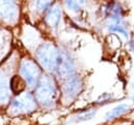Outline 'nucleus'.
I'll return each mask as SVG.
<instances>
[{"label":"nucleus","mask_w":134,"mask_h":125,"mask_svg":"<svg viewBox=\"0 0 134 125\" xmlns=\"http://www.w3.org/2000/svg\"><path fill=\"white\" fill-rule=\"evenodd\" d=\"M37 58L39 62L48 70L55 71L60 51L51 43H43L37 49Z\"/></svg>","instance_id":"nucleus-1"},{"label":"nucleus","mask_w":134,"mask_h":125,"mask_svg":"<svg viewBox=\"0 0 134 125\" xmlns=\"http://www.w3.org/2000/svg\"><path fill=\"white\" fill-rule=\"evenodd\" d=\"M55 97L53 81L48 76H42L36 86V98L43 105H50Z\"/></svg>","instance_id":"nucleus-2"},{"label":"nucleus","mask_w":134,"mask_h":125,"mask_svg":"<svg viewBox=\"0 0 134 125\" xmlns=\"http://www.w3.org/2000/svg\"><path fill=\"white\" fill-rule=\"evenodd\" d=\"M20 72L24 79V81L29 86H37L40 80V69L37 64L30 60H22L20 65Z\"/></svg>","instance_id":"nucleus-3"},{"label":"nucleus","mask_w":134,"mask_h":125,"mask_svg":"<svg viewBox=\"0 0 134 125\" xmlns=\"http://www.w3.org/2000/svg\"><path fill=\"white\" fill-rule=\"evenodd\" d=\"M12 110L17 112H28L36 108V101L31 93L24 92L18 95L10 104Z\"/></svg>","instance_id":"nucleus-4"},{"label":"nucleus","mask_w":134,"mask_h":125,"mask_svg":"<svg viewBox=\"0 0 134 125\" xmlns=\"http://www.w3.org/2000/svg\"><path fill=\"white\" fill-rule=\"evenodd\" d=\"M80 89H81V81L75 75L72 74L65 78V81L63 83V91L67 97L69 98L74 97L75 95H77Z\"/></svg>","instance_id":"nucleus-5"},{"label":"nucleus","mask_w":134,"mask_h":125,"mask_svg":"<svg viewBox=\"0 0 134 125\" xmlns=\"http://www.w3.org/2000/svg\"><path fill=\"white\" fill-rule=\"evenodd\" d=\"M55 72L60 77H67L73 74V65L71 60L64 54L60 53L59 59H58V64H57V69Z\"/></svg>","instance_id":"nucleus-6"},{"label":"nucleus","mask_w":134,"mask_h":125,"mask_svg":"<svg viewBox=\"0 0 134 125\" xmlns=\"http://www.w3.org/2000/svg\"><path fill=\"white\" fill-rule=\"evenodd\" d=\"M17 16V7L14 2L0 1V17L2 19L12 20Z\"/></svg>","instance_id":"nucleus-7"},{"label":"nucleus","mask_w":134,"mask_h":125,"mask_svg":"<svg viewBox=\"0 0 134 125\" xmlns=\"http://www.w3.org/2000/svg\"><path fill=\"white\" fill-rule=\"evenodd\" d=\"M45 20L48 23V25L55 27L61 20V9L57 5L50 6V8L48 9V12L45 16Z\"/></svg>","instance_id":"nucleus-8"},{"label":"nucleus","mask_w":134,"mask_h":125,"mask_svg":"<svg viewBox=\"0 0 134 125\" xmlns=\"http://www.w3.org/2000/svg\"><path fill=\"white\" fill-rule=\"evenodd\" d=\"M9 85L7 82V78L5 77V75L3 72L0 71V102L1 103H5L8 100L9 97Z\"/></svg>","instance_id":"nucleus-9"},{"label":"nucleus","mask_w":134,"mask_h":125,"mask_svg":"<svg viewBox=\"0 0 134 125\" xmlns=\"http://www.w3.org/2000/svg\"><path fill=\"white\" fill-rule=\"evenodd\" d=\"M25 84H26V82L24 81V79H21L19 76H14L10 79L9 87L14 93L20 95V92L25 88Z\"/></svg>","instance_id":"nucleus-10"},{"label":"nucleus","mask_w":134,"mask_h":125,"mask_svg":"<svg viewBox=\"0 0 134 125\" xmlns=\"http://www.w3.org/2000/svg\"><path fill=\"white\" fill-rule=\"evenodd\" d=\"M128 108H129V105H127V104H119L118 106L114 107L113 109H111L110 111H108L106 113V116H105L106 117V120H110V119H113V118H116V117L120 116Z\"/></svg>","instance_id":"nucleus-11"},{"label":"nucleus","mask_w":134,"mask_h":125,"mask_svg":"<svg viewBox=\"0 0 134 125\" xmlns=\"http://www.w3.org/2000/svg\"><path fill=\"white\" fill-rule=\"evenodd\" d=\"M108 29L111 30V32H116V33L122 34L125 37L128 36L126 28H125L121 24H118V23H109V24H108Z\"/></svg>","instance_id":"nucleus-12"},{"label":"nucleus","mask_w":134,"mask_h":125,"mask_svg":"<svg viewBox=\"0 0 134 125\" xmlns=\"http://www.w3.org/2000/svg\"><path fill=\"white\" fill-rule=\"evenodd\" d=\"M95 113H96L95 110H89V111L80 113L79 116L75 117V120H74V121H76V122H81V121H87V120H90V119H92V118L95 116Z\"/></svg>","instance_id":"nucleus-13"},{"label":"nucleus","mask_w":134,"mask_h":125,"mask_svg":"<svg viewBox=\"0 0 134 125\" xmlns=\"http://www.w3.org/2000/svg\"><path fill=\"white\" fill-rule=\"evenodd\" d=\"M52 5V3H50V2H48V1H38L37 2V6H38V8L39 9H41V11H43V9H47L49 6H51Z\"/></svg>","instance_id":"nucleus-14"},{"label":"nucleus","mask_w":134,"mask_h":125,"mask_svg":"<svg viewBox=\"0 0 134 125\" xmlns=\"http://www.w3.org/2000/svg\"><path fill=\"white\" fill-rule=\"evenodd\" d=\"M65 3H66V5H67L70 9H72V11L79 9V7H80V5H81V3L75 2V1H66Z\"/></svg>","instance_id":"nucleus-15"},{"label":"nucleus","mask_w":134,"mask_h":125,"mask_svg":"<svg viewBox=\"0 0 134 125\" xmlns=\"http://www.w3.org/2000/svg\"><path fill=\"white\" fill-rule=\"evenodd\" d=\"M131 48H132V50L134 51V41L131 42Z\"/></svg>","instance_id":"nucleus-16"},{"label":"nucleus","mask_w":134,"mask_h":125,"mask_svg":"<svg viewBox=\"0 0 134 125\" xmlns=\"http://www.w3.org/2000/svg\"><path fill=\"white\" fill-rule=\"evenodd\" d=\"M132 100H133V102H134V97H133V99H132Z\"/></svg>","instance_id":"nucleus-17"}]
</instances>
